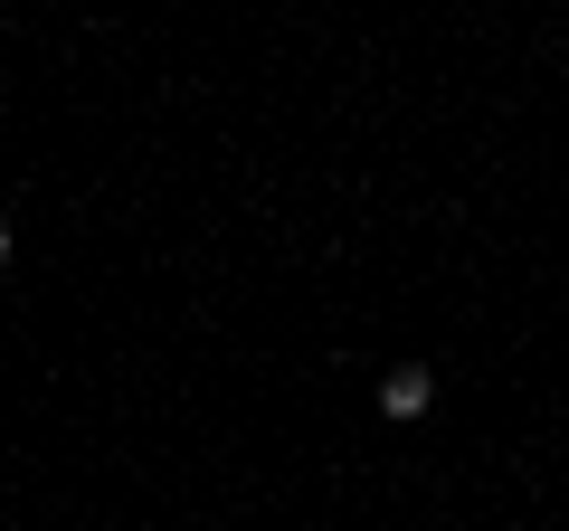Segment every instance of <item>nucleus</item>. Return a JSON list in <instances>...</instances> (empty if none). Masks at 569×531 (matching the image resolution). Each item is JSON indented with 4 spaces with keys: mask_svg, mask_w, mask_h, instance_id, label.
I'll return each mask as SVG.
<instances>
[{
    "mask_svg": "<svg viewBox=\"0 0 569 531\" xmlns=\"http://www.w3.org/2000/svg\"><path fill=\"white\" fill-rule=\"evenodd\" d=\"M427 399H437V370H418V361H399L380 380V418H427Z\"/></svg>",
    "mask_w": 569,
    "mask_h": 531,
    "instance_id": "nucleus-1",
    "label": "nucleus"
},
{
    "mask_svg": "<svg viewBox=\"0 0 569 531\" xmlns=\"http://www.w3.org/2000/svg\"><path fill=\"white\" fill-rule=\"evenodd\" d=\"M10 247H20V238H10V228H0V266H10Z\"/></svg>",
    "mask_w": 569,
    "mask_h": 531,
    "instance_id": "nucleus-2",
    "label": "nucleus"
}]
</instances>
